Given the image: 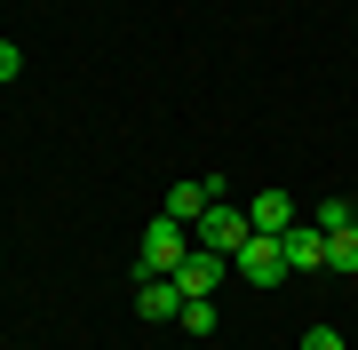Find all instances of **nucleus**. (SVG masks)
<instances>
[{
  "label": "nucleus",
  "instance_id": "20e7f679",
  "mask_svg": "<svg viewBox=\"0 0 358 350\" xmlns=\"http://www.w3.org/2000/svg\"><path fill=\"white\" fill-rule=\"evenodd\" d=\"M215 199H223V183H215V175H183V183H167V207H159V215H176V223H199L207 207H215Z\"/></svg>",
  "mask_w": 358,
  "mask_h": 350
},
{
  "label": "nucleus",
  "instance_id": "f8f14e48",
  "mask_svg": "<svg viewBox=\"0 0 358 350\" xmlns=\"http://www.w3.org/2000/svg\"><path fill=\"white\" fill-rule=\"evenodd\" d=\"M16 72H24V56H16V40H0V88H8Z\"/></svg>",
  "mask_w": 358,
  "mask_h": 350
},
{
  "label": "nucleus",
  "instance_id": "1a4fd4ad",
  "mask_svg": "<svg viewBox=\"0 0 358 350\" xmlns=\"http://www.w3.org/2000/svg\"><path fill=\"white\" fill-rule=\"evenodd\" d=\"M327 271H334V279H358V223L327 231Z\"/></svg>",
  "mask_w": 358,
  "mask_h": 350
},
{
  "label": "nucleus",
  "instance_id": "6e6552de",
  "mask_svg": "<svg viewBox=\"0 0 358 350\" xmlns=\"http://www.w3.org/2000/svg\"><path fill=\"white\" fill-rule=\"evenodd\" d=\"M247 223H255V231H287V223H294V199L287 191H255V199H247Z\"/></svg>",
  "mask_w": 358,
  "mask_h": 350
},
{
  "label": "nucleus",
  "instance_id": "ddd939ff",
  "mask_svg": "<svg viewBox=\"0 0 358 350\" xmlns=\"http://www.w3.org/2000/svg\"><path fill=\"white\" fill-rule=\"evenodd\" d=\"M303 350H343V335H334V326H310V335H303Z\"/></svg>",
  "mask_w": 358,
  "mask_h": 350
},
{
  "label": "nucleus",
  "instance_id": "7ed1b4c3",
  "mask_svg": "<svg viewBox=\"0 0 358 350\" xmlns=\"http://www.w3.org/2000/svg\"><path fill=\"white\" fill-rule=\"evenodd\" d=\"M231 271H239L247 286H279V279H287V239H279V231H255L239 255H231Z\"/></svg>",
  "mask_w": 358,
  "mask_h": 350
},
{
  "label": "nucleus",
  "instance_id": "9b49d317",
  "mask_svg": "<svg viewBox=\"0 0 358 350\" xmlns=\"http://www.w3.org/2000/svg\"><path fill=\"white\" fill-rule=\"evenodd\" d=\"M310 223H319V231H343V223H358V207H350V199H319Z\"/></svg>",
  "mask_w": 358,
  "mask_h": 350
},
{
  "label": "nucleus",
  "instance_id": "f257e3e1",
  "mask_svg": "<svg viewBox=\"0 0 358 350\" xmlns=\"http://www.w3.org/2000/svg\"><path fill=\"white\" fill-rule=\"evenodd\" d=\"M183 255H192V223L152 215V223H143V239H136V279H167Z\"/></svg>",
  "mask_w": 358,
  "mask_h": 350
},
{
  "label": "nucleus",
  "instance_id": "9d476101",
  "mask_svg": "<svg viewBox=\"0 0 358 350\" xmlns=\"http://www.w3.org/2000/svg\"><path fill=\"white\" fill-rule=\"evenodd\" d=\"M215 295H192V302H183V335H215Z\"/></svg>",
  "mask_w": 358,
  "mask_h": 350
},
{
  "label": "nucleus",
  "instance_id": "423d86ee",
  "mask_svg": "<svg viewBox=\"0 0 358 350\" xmlns=\"http://www.w3.org/2000/svg\"><path fill=\"white\" fill-rule=\"evenodd\" d=\"M183 286L176 279H136V319H152V326H167V319H183Z\"/></svg>",
  "mask_w": 358,
  "mask_h": 350
},
{
  "label": "nucleus",
  "instance_id": "0eeeda50",
  "mask_svg": "<svg viewBox=\"0 0 358 350\" xmlns=\"http://www.w3.org/2000/svg\"><path fill=\"white\" fill-rule=\"evenodd\" d=\"M287 271H327V231L319 223H287Z\"/></svg>",
  "mask_w": 358,
  "mask_h": 350
},
{
  "label": "nucleus",
  "instance_id": "f03ea898",
  "mask_svg": "<svg viewBox=\"0 0 358 350\" xmlns=\"http://www.w3.org/2000/svg\"><path fill=\"white\" fill-rule=\"evenodd\" d=\"M247 239H255V223H247V207H231V199H215V207L192 223V247H215V255H239Z\"/></svg>",
  "mask_w": 358,
  "mask_h": 350
},
{
  "label": "nucleus",
  "instance_id": "39448f33",
  "mask_svg": "<svg viewBox=\"0 0 358 350\" xmlns=\"http://www.w3.org/2000/svg\"><path fill=\"white\" fill-rule=\"evenodd\" d=\"M223 271H231V255H215V247H192V255H183L167 279H176L183 295H215V286H223Z\"/></svg>",
  "mask_w": 358,
  "mask_h": 350
}]
</instances>
